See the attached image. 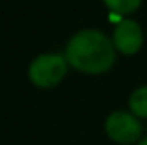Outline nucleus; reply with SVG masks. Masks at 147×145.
Masks as SVG:
<instances>
[{"mask_svg":"<svg viewBox=\"0 0 147 145\" xmlns=\"http://www.w3.org/2000/svg\"><path fill=\"white\" fill-rule=\"evenodd\" d=\"M65 60L82 72L99 75L112 67L115 60V45L100 30L86 28L69 37L65 45Z\"/></svg>","mask_w":147,"mask_h":145,"instance_id":"obj_1","label":"nucleus"},{"mask_svg":"<svg viewBox=\"0 0 147 145\" xmlns=\"http://www.w3.org/2000/svg\"><path fill=\"white\" fill-rule=\"evenodd\" d=\"M67 72V60L65 54L56 52H45L32 60L28 67V76L36 86L52 87L60 82Z\"/></svg>","mask_w":147,"mask_h":145,"instance_id":"obj_2","label":"nucleus"},{"mask_svg":"<svg viewBox=\"0 0 147 145\" xmlns=\"http://www.w3.org/2000/svg\"><path fill=\"white\" fill-rule=\"evenodd\" d=\"M104 130L106 136L115 143L129 145L140 140L142 136V123L132 112H123L115 110L104 121Z\"/></svg>","mask_w":147,"mask_h":145,"instance_id":"obj_3","label":"nucleus"},{"mask_svg":"<svg viewBox=\"0 0 147 145\" xmlns=\"http://www.w3.org/2000/svg\"><path fill=\"white\" fill-rule=\"evenodd\" d=\"M142 41H144V32L140 24L132 19H123L114 30V45L123 54H134L140 50Z\"/></svg>","mask_w":147,"mask_h":145,"instance_id":"obj_4","label":"nucleus"},{"mask_svg":"<svg viewBox=\"0 0 147 145\" xmlns=\"http://www.w3.org/2000/svg\"><path fill=\"white\" fill-rule=\"evenodd\" d=\"M129 106L136 117H147V86H142L130 93Z\"/></svg>","mask_w":147,"mask_h":145,"instance_id":"obj_5","label":"nucleus"},{"mask_svg":"<svg viewBox=\"0 0 147 145\" xmlns=\"http://www.w3.org/2000/svg\"><path fill=\"white\" fill-rule=\"evenodd\" d=\"M102 2L115 13H130L140 6L142 0H102Z\"/></svg>","mask_w":147,"mask_h":145,"instance_id":"obj_6","label":"nucleus"},{"mask_svg":"<svg viewBox=\"0 0 147 145\" xmlns=\"http://www.w3.org/2000/svg\"><path fill=\"white\" fill-rule=\"evenodd\" d=\"M138 145H147V138H144V140H140V142H138Z\"/></svg>","mask_w":147,"mask_h":145,"instance_id":"obj_7","label":"nucleus"}]
</instances>
